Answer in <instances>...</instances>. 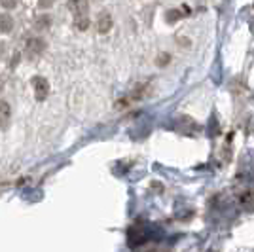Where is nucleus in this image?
<instances>
[{"label": "nucleus", "mask_w": 254, "mask_h": 252, "mask_svg": "<svg viewBox=\"0 0 254 252\" xmlns=\"http://www.w3.org/2000/svg\"><path fill=\"white\" fill-rule=\"evenodd\" d=\"M46 50V42L42 38H29L25 44V53L29 59H38Z\"/></svg>", "instance_id": "f257e3e1"}, {"label": "nucleus", "mask_w": 254, "mask_h": 252, "mask_svg": "<svg viewBox=\"0 0 254 252\" xmlns=\"http://www.w3.org/2000/svg\"><path fill=\"white\" fill-rule=\"evenodd\" d=\"M32 87H34V99H36L38 103L46 101V97L50 93V84H48V80L42 78V76H34V78H32Z\"/></svg>", "instance_id": "f03ea898"}, {"label": "nucleus", "mask_w": 254, "mask_h": 252, "mask_svg": "<svg viewBox=\"0 0 254 252\" xmlns=\"http://www.w3.org/2000/svg\"><path fill=\"white\" fill-rule=\"evenodd\" d=\"M11 126V106L0 101V131H8Z\"/></svg>", "instance_id": "7ed1b4c3"}, {"label": "nucleus", "mask_w": 254, "mask_h": 252, "mask_svg": "<svg viewBox=\"0 0 254 252\" xmlns=\"http://www.w3.org/2000/svg\"><path fill=\"white\" fill-rule=\"evenodd\" d=\"M68 10L74 13V17H85L89 10V0H68Z\"/></svg>", "instance_id": "20e7f679"}, {"label": "nucleus", "mask_w": 254, "mask_h": 252, "mask_svg": "<svg viewBox=\"0 0 254 252\" xmlns=\"http://www.w3.org/2000/svg\"><path fill=\"white\" fill-rule=\"evenodd\" d=\"M112 25H114V21H112V15H110L106 10H103L99 15H97V31L101 32V34L110 32Z\"/></svg>", "instance_id": "39448f33"}, {"label": "nucleus", "mask_w": 254, "mask_h": 252, "mask_svg": "<svg viewBox=\"0 0 254 252\" xmlns=\"http://www.w3.org/2000/svg\"><path fill=\"white\" fill-rule=\"evenodd\" d=\"M52 27V15L50 13H40L38 17H34L32 21V29L36 32H44Z\"/></svg>", "instance_id": "423d86ee"}, {"label": "nucleus", "mask_w": 254, "mask_h": 252, "mask_svg": "<svg viewBox=\"0 0 254 252\" xmlns=\"http://www.w3.org/2000/svg\"><path fill=\"white\" fill-rule=\"evenodd\" d=\"M11 29H13V17H11L10 13L2 11L0 13V32L2 34H10Z\"/></svg>", "instance_id": "0eeeda50"}, {"label": "nucleus", "mask_w": 254, "mask_h": 252, "mask_svg": "<svg viewBox=\"0 0 254 252\" xmlns=\"http://www.w3.org/2000/svg\"><path fill=\"white\" fill-rule=\"evenodd\" d=\"M182 17V11L180 10H169L165 13V21L167 23H177Z\"/></svg>", "instance_id": "6e6552de"}, {"label": "nucleus", "mask_w": 254, "mask_h": 252, "mask_svg": "<svg viewBox=\"0 0 254 252\" xmlns=\"http://www.w3.org/2000/svg\"><path fill=\"white\" fill-rule=\"evenodd\" d=\"M74 27H78L80 31H85L89 27V17H74Z\"/></svg>", "instance_id": "1a4fd4ad"}, {"label": "nucleus", "mask_w": 254, "mask_h": 252, "mask_svg": "<svg viewBox=\"0 0 254 252\" xmlns=\"http://www.w3.org/2000/svg\"><path fill=\"white\" fill-rule=\"evenodd\" d=\"M169 63H171L169 53H159L158 59H156V64H158V66H165V64H169Z\"/></svg>", "instance_id": "9d476101"}, {"label": "nucleus", "mask_w": 254, "mask_h": 252, "mask_svg": "<svg viewBox=\"0 0 254 252\" xmlns=\"http://www.w3.org/2000/svg\"><path fill=\"white\" fill-rule=\"evenodd\" d=\"M0 6H2L4 10H13V8L17 6V0H0Z\"/></svg>", "instance_id": "9b49d317"}, {"label": "nucleus", "mask_w": 254, "mask_h": 252, "mask_svg": "<svg viewBox=\"0 0 254 252\" xmlns=\"http://www.w3.org/2000/svg\"><path fill=\"white\" fill-rule=\"evenodd\" d=\"M53 4H55V0H38V8L40 10H50Z\"/></svg>", "instance_id": "f8f14e48"}, {"label": "nucleus", "mask_w": 254, "mask_h": 252, "mask_svg": "<svg viewBox=\"0 0 254 252\" xmlns=\"http://www.w3.org/2000/svg\"><path fill=\"white\" fill-rule=\"evenodd\" d=\"M0 89H2V80H0Z\"/></svg>", "instance_id": "ddd939ff"}]
</instances>
